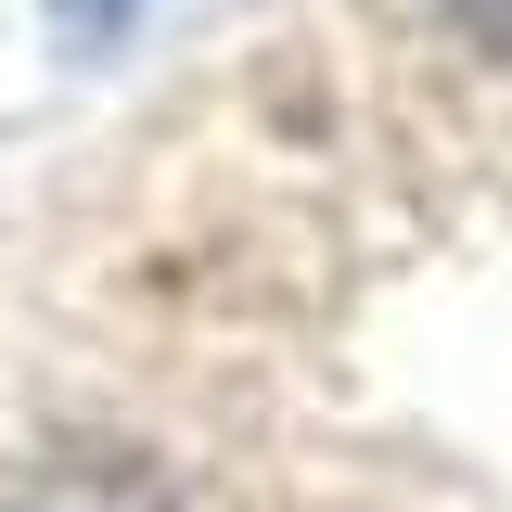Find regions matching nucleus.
Masks as SVG:
<instances>
[{
  "label": "nucleus",
  "instance_id": "obj_1",
  "mask_svg": "<svg viewBox=\"0 0 512 512\" xmlns=\"http://www.w3.org/2000/svg\"><path fill=\"white\" fill-rule=\"evenodd\" d=\"M436 13L474 39V52H500V64H512V0H436Z\"/></svg>",
  "mask_w": 512,
  "mask_h": 512
},
{
  "label": "nucleus",
  "instance_id": "obj_2",
  "mask_svg": "<svg viewBox=\"0 0 512 512\" xmlns=\"http://www.w3.org/2000/svg\"><path fill=\"white\" fill-rule=\"evenodd\" d=\"M154 0H64V39H116V26H141Z\"/></svg>",
  "mask_w": 512,
  "mask_h": 512
}]
</instances>
